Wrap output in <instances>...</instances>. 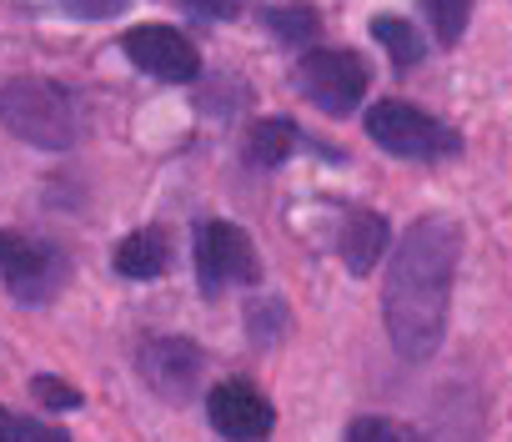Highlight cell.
Instances as JSON below:
<instances>
[{"mask_svg":"<svg viewBox=\"0 0 512 442\" xmlns=\"http://www.w3.org/2000/svg\"><path fill=\"white\" fill-rule=\"evenodd\" d=\"M462 262V227L452 216H417L402 232L382 292L387 337L407 362H432L447 337L452 282Z\"/></svg>","mask_w":512,"mask_h":442,"instance_id":"1","label":"cell"},{"mask_svg":"<svg viewBox=\"0 0 512 442\" xmlns=\"http://www.w3.org/2000/svg\"><path fill=\"white\" fill-rule=\"evenodd\" d=\"M0 121H6L11 136L46 146V151H66L86 131L81 101L61 81H41V76H21V81L0 86Z\"/></svg>","mask_w":512,"mask_h":442,"instance_id":"2","label":"cell"},{"mask_svg":"<svg viewBox=\"0 0 512 442\" xmlns=\"http://www.w3.org/2000/svg\"><path fill=\"white\" fill-rule=\"evenodd\" d=\"M367 136H372V146H382L387 156H402V161H437V156L462 151V136L447 121L417 111L412 101H377L367 111Z\"/></svg>","mask_w":512,"mask_h":442,"instance_id":"3","label":"cell"},{"mask_svg":"<svg viewBox=\"0 0 512 442\" xmlns=\"http://www.w3.org/2000/svg\"><path fill=\"white\" fill-rule=\"evenodd\" d=\"M196 277L206 297H221L226 287H251L262 282V257H256L251 237L231 221H206L196 237Z\"/></svg>","mask_w":512,"mask_h":442,"instance_id":"4","label":"cell"},{"mask_svg":"<svg viewBox=\"0 0 512 442\" xmlns=\"http://www.w3.org/2000/svg\"><path fill=\"white\" fill-rule=\"evenodd\" d=\"M71 262L61 247L51 242H31V237H11L0 232V277H6V292L26 307H41L61 292Z\"/></svg>","mask_w":512,"mask_h":442,"instance_id":"5","label":"cell"},{"mask_svg":"<svg viewBox=\"0 0 512 442\" xmlns=\"http://www.w3.org/2000/svg\"><path fill=\"white\" fill-rule=\"evenodd\" d=\"M302 96L322 106L327 116H352L367 96V61L357 51H312L302 61Z\"/></svg>","mask_w":512,"mask_h":442,"instance_id":"6","label":"cell"},{"mask_svg":"<svg viewBox=\"0 0 512 442\" xmlns=\"http://www.w3.org/2000/svg\"><path fill=\"white\" fill-rule=\"evenodd\" d=\"M121 46L146 76H156L166 86H191L201 76V56L176 26H136V31H126Z\"/></svg>","mask_w":512,"mask_h":442,"instance_id":"7","label":"cell"},{"mask_svg":"<svg viewBox=\"0 0 512 442\" xmlns=\"http://www.w3.org/2000/svg\"><path fill=\"white\" fill-rule=\"evenodd\" d=\"M206 417H211V427H216L221 437H231V442L272 437V427H277L272 402L256 392L251 382H221V387H211V397H206Z\"/></svg>","mask_w":512,"mask_h":442,"instance_id":"8","label":"cell"},{"mask_svg":"<svg viewBox=\"0 0 512 442\" xmlns=\"http://www.w3.org/2000/svg\"><path fill=\"white\" fill-rule=\"evenodd\" d=\"M141 377L166 397V402H186L196 377H201V347L186 337H151L141 347Z\"/></svg>","mask_w":512,"mask_h":442,"instance_id":"9","label":"cell"},{"mask_svg":"<svg viewBox=\"0 0 512 442\" xmlns=\"http://www.w3.org/2000/svg\"><path fill=\"white\" fill-rule=\"evenodd\" d=\"M342 262H347V272L352 277H367L377 262H382V252L392 247V227H387V216H377V211H352L347 221H342Z\"/></svg>","mask_w":512,"mask_h":442,"instance_id":"10","label":"cell"},{"mask_svg":"<svg viewBox=\"0 0 512 442\" xmlns=\"http://www.w3.org/2000/svg\"><path fill=\"white\" fill-rule=\"evenodd\" d=\"M166 262H171V242H166V232H156V227H141V232H131V237L116 247V272L131 277V282L161 277Z\"/></svg>","mask_w":512,"mask_h":442,"instance_id":"11","label":"cell"},{"mask_svg":"<svg viewBox=\"0 0 512 442\" xmlns=\"http://www.w3.org/2000/svg\"><path fill=\"white\" fill-rule=\"evenodd\" d=\"M292 146H297V126H292L287 116L256 121L251 136H246V166H251V171H272V166H282V161L292 156Z\"/></svg>","mask_w":512,"mask_h":442,"instance_id":"12","label":"cell"},{"mask_svg":"<svg viewBox=\"0 0 512 442\" xmlns=\"http://www.w3.org/2000/svg\"><path fill=\"white\" fill-rule=\"evenodd\" d=\"M372 36L382 41V51L392 56L397 71H412V66H422V56H427V41H422L417 26L402 21V16H377V21H372Z\"/></svg>","mask_w":512,"mask_h":442,"instance_id":"13","label":"cell"},{"mask_svg":"<svg viewBox=\"0 0 512 442\" xmlns=\"http://www.w3.org/2000/svg\"><path fill=\"white\" fill-rule=\"evenodd\" d=\"M262 21H267L287 46H307V41H317V31H322V16L307 6V0H292V6H272Z\"/></svg>","mask_w":512,"mask_h":442,"instance_id":"14","label":"cell"},{"mask_svg":"<svg viewBox=\"0 0 512 442\" xmlns=\"http://www.w3.org/2000/svg\"><path fill=\"white\" fill-rule=\"evenodd\" d=\"M422 11L432 16V36L437 46H457L472 16V0H422Z\"/></svg>","mask_w":512,"mask_h":442,"instance_id":"15","label":"cell"},{"mask_svg":"<svg viewBox=\"0 0 512 442\" xmlns=\"http://www.w3.org/2000/svg\"><path fill=\"white\" fill-rule=\"evenodd\" d=\"M342 442H422V437L407 422H397V417H357Z\"/></svg>","mask_w":512,"mask_h":442,"instance_id":"16","label":"cell"},{"mask_svg":"<svg viewBox=\"0 0 512 442\" xmlns=\"http://www.w3.org/2000/svg\"><path fill=\"white\" fill-rule=\"evenodd\" d=\"M246 322H251V342L267 347V342H277V337L287 332V307H282V302H256V307L246 312Z\"/></svg>","mask_w":512,"mask_h":442,"instance_id":"17","label":"cell"},{"mask_svg":"<svg viewBox=\"0 0 512 442\" xmlns=\"http://www.w3.org/2000/svg\"><path fill=\"white\" fill-rule=\"evenodd\" d=\"M6 437H11V442H71L61 427H51V422H36V417H11Z\"/></svg>","mask_w":512,"mask_h":442,"instance_id":"18","label":"cell"},{"mask_svg":"<svg viewBox=\"0 0 512 442\" xmlns=\"http://www.w3.org/2000/svg\"><path fill=\"white\" fill-rule=\"evenodd\" d=\"M31 392H36L46 407H81V392H76L71 382H56V377H36Z\"/></svg>","mask_w":512,"mask_h":442,"instance_id":"19","label":"cell"},{"mask_svg":"<svg viewBox=\"0 0 512 442\" xmlns=\"http://www.w3.org/2000/svg\"><path fill=\"white\" fill-rule=\"evenodd\" d=\"M61 6L71 16H81V21H106V16H121L131 0H61Z\"/></svg>","mask_w":512,"mask_h":442,"instance_id":"20","label":"cell"},{"mask_svg":"<svg viewBox=\"0 0 512 442\" xmlns=\"http://www.w3.org/2000/svg\"><path fill=\"white\" fill-rule=\"evenodd\" d=\"M186 11H196L201 21H231L241 11V0H181Z\"/></svg>","mask_w":512,"mask_h":442,"instance_id":"21","label":"cell"},{"mask_svg":"<svg viewBox=\"0 0 512 442\" xmlns=\"http://www.w3.org/2000/svg\"><path fill=\"white\" fill-rule=\"evenodd\" d=\"M6 427H11V417H0V442H6Z\"/></svg>","mask_w":512,"mask_h":442,"instance_id":"22","label":"cell"},{"mask_svg":"<svg viewBox=\"0 0 512 442\" xmlns=\"http://www.w3.org/2000/svg\"><path fill=\"white\" fill-rule=\"evenodd\" d=\"M256 442H262V437H256Z\"/></svg>","mask_w":512,"mask_h":442,"instance_id":"23","label":"cell"}]
</instances>
